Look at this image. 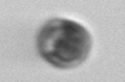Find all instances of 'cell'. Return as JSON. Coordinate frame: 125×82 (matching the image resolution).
<instances>
[{
    "mask_svg": "<svg viewBox=\"0 0 125 82\" xmlns=\"http://www.w3.org/2000/svg\"><path fill=\"white\" fill-rule=\"evenodd\" d=\"M40 55L58 68H73L84 62L91 48V37L81 24L67 18H51L37 37Z\"/></svg>",
    "mask_w": 125,
    "mask_h": 82,
    "instance_id": "obj_1",
    "label": "cell"
}]
</instances>
